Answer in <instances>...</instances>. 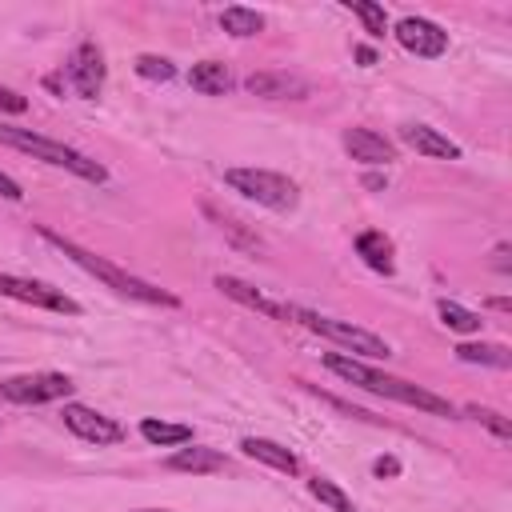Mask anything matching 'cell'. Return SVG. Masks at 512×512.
<instances>
[{"instance_id":"1","label":"cell","mask_w":512,"mask_h":512,"mask_svg":"<svg viewBox=\"0 0 512 512\" xmlns=\"http://www.w3.org/2000/svg\"><path fill=\"white\" fill-rule=\"evenodd\" d=\"M324 368L336 372V376H344L348 384L372 392V396L408 404V408L428 412V416H456V408H452L444 396H436V392H428V388H420V384H408V380H400V376H388V372H380V368H368V364H360V360H352V356L328 352V356H324Z\"/></svg>"},{"instance_id":"2","label":"cell","mask_w":512,"mask_h":512,"mask_svg":"<svg viewBox=\"0 0 512 512\" xmlns=\"http://www.w3.org/2000/svg\"><path fill=\"white\" fill-rule=\"evenodd\" d=\"M40 240H48L52 248H60L76 268H84L88 276H96L100 284H108L112 292H120V296H128V300H140V304H164V308H176V304H180L172 292H164V288H156V284H148V280H140V276L116 268L112 260H104V256H96V252H88V248H80L76 240L60 236V232H52V228H40Z\"/></svg>"},{"instance_id":"3","label":"cell","mask_w":512,"mask_h":512,"mask_svg":"<svg viewBox=\"0 0 512 512\" xmlns=\"http://www.w3.org/2000/svg\"><path fill=\"white\" fill-rule=\"evenodd\" d=\"M0 144H8V148H16V152H28L32 160H44V164H52V168H64V172H72V176H80V180H92V184H104V180H108L104 164H96L92 156H84V152L60 144V140H48V136L32 132V128L0 124Z\"/></svg>"},{"instance_id":"4","label":"cell","mask_w":512,"mask_h":512,"mask_svg":"<svg viewBox=\"0 0 512 512\" xmlns=\"http://www.w3.org/2000/svg\"><path fill=\"white\" fill-rule=\"evenodd\" d=\"M288 320H292V324H300V328H308V332H316V336H324V340H332V344H340V348H348V352H356V356H368V360L392 356L388 340H380V336H376V332H368V328H356L352 320L320 316V312L300 308V304H288Z\"/></svg>"},{"instance_id":"5","label":"cell","mask_w":512,"mask_h":512,"mask_svg":"<svg viewBox=\"0 0 512 512\" xmlns=\"http://www.w3.org/2000/svg\"><path fill=\"white\" fill-rule=\"evenodd\" d=\"M224 184L272 212H292L300 204V188L296 180H288L284 172H268V168H228Z\"/></svg>"},{"instance_id":"6","label":"cell","mask_w":512,"mask_h":512,"mask_svg":"<svg viewBox=\"0 0 512 512\" xmlns=\"http://www.w3.org/2000/svg\"><path fill=\"white\" fill-rule=\"evenodd\" d=\"M0 296H12V300L32 304V308H48V312L80 316V304H76L64 288H52V284H44V280H28V276H12V272H0Z\"/></svg>"},{"instance_id":"7","label":"cell","mask_w":512,"mask_h":512,"mask_svg":"<svg viewBox=\"0 0 512 512\" xmlns=\"http://www.w3.org/2000/svg\"><path fill=\"white\" fill-rule=\"evenodd\" d=\"M72 392V380L64 372H32V376H8L0 380V396L12 404H52Z\"/></svg>"},{"instance_id":"8","label":"cell","mask_w":512,"mask_h":512,"mask_svg":"<svg viewBox=\"0 0 512 512\" xmlns=\"http://www.w3.org/2000/svg\"><path fill=\"white\" fill-rule=\"evenodd\" d=\"M64 424H68V432H76L80 440H88V444H120L124 440V428L112 420V416H104V412H96V408H88V404H64Z\"/></svg>"},{"instance_id":"9","label":"cell","mask_w":512,"mask_h":512,"mask_svg":"<svg viewBox=\"0 0 512 512\" xmlns=\"http://www.w3.org/2000/svg\"><path fill=\"white\" fill-rule=\"evenodd\" d=\"M104 76H108V68H104L100 48H96L92 40L76 44V52L68 56V84L76 88V96L96 100V96H100V88H104Z\"/></svg>"},{"instance_id":"10","label":"cell","mask_w":512,"mask_h":512,"mask_svg":"<svg viewBox=\"0 0 512 512\" xmlns=\"http://www.w3.org/2000/svg\"><path fill=\"white\" fill-rule=\"evenodd\" d=\"M396 40H400V48H408L412 56H424V60H436L448 48V32L424 16H404L396 24Z\"/></svg>"},{"instance_id":"11","label":"cell","mask_w":512,"mask_h":512,"mask_svg":"<svg viewBox=\"0 0 512 512\" xmlns=\"http://www.w3.org/2000/svg\"><path fill=\"white\" fill-rule=\"evenodd\" d=\"M244 88L264 100H304L308 96V80H300L292 72H252L244 80Z\"/></svg>"},{"instance_id":"12","label":"cell","mask_w":512,"mask_h":512,"mask_svg":"<svg viewBox=\"0 0 512 512\" xmlns=\"http://www.w3.org/2000/svg\"><path fill=\"white\" fill-rule=\"evenodd\" d=\"M216 288H220L228 300H236V304H244V308H252V312H264V316H272V320H288V304H280V300L256 292V288H252L248 280H240V276H216Z\"/></svg>"},{"instance_id":"13","label":"cell","mask_w":512,"mask_h":512,"mask_svg":"<svg viewBox=\"0 0 512 512\" xmlns=\"http://www.w3.org/2000/svg\"><path fill=\"white\" fill-rule=\"evenodd\" d=\"M344 148H348V156L360 160V164H392V160H396V144L384 140V136L372 132V128H348V132H344Z\"/></svg>"},{"instance_id":"14","label":"cell","mask_w":512,"mask_h":512,"mask_svg":"<svg viewBox=\"0 0 512 512\" xmlns=\"http://www.w3.org/2000/svg\"><path fill=\"white\" fill-rule=\"evenodd\" d=\"M400 140L408 148H416L420 156H428V160H460V144H452L444 132L428 128V124H404L400 128Z\"/></svg>"},{"instance_id":"15","label":"cell","mask_w":512,"mask_h":512,"mask_svg":"<svg viewBox=\"0 0 512 512\" xmlns=\"http://www.w3.org/2000/svg\"><path fill=\"white\" fill-rule=\"evenodd\" d=\"M240 448H244V456L260 460V464H268V468H276V472H284V476H296V468H300V460H296L284 444H276V440L244 436V440H240Z\"/></svg>"},{"instance_id":"16","label":"cell","mask_w":512,"mask_h":512,"mask_svg":"<svg viewBox=\"0 0 512 512\" xmlns=\"http://www.w3.org/2000/svg\"><path fill=\"white\" fill-rule=\"evenodd\" d=\"M172 472H228V456L224 452H216V448H180V452H172L168 460H164Z\"/></svg>"},{"instance_id":"17","label":"cell","mask_w":512,"mask_h":512,"mask_svg":"<svg viewBox=\"0 0 512 512\" xmlns=\"http://www.w3.org/2000/svg\"><path fill=\"white\" fill-rule=\"evenodd\" d=\"M188 84L196 88V92H204V96H224V92H232V72H228V64H220V60H200V64H192L188 68Z\"/></svg>"},{"instance_id":"18","label":"cell","mask_w":512,"mask_h":512,"mask_svg":"<svg viewBox=\"0 0 512 512\" xmlns=\"http://www.w3.org/2000/svg\"><path fill=\"white\" fill-rule=\"evenodd\" d=\"M356 256L372 268V272H380V276H392V268H396V260H392V240L384 236V232H360L356 236Z\"/></svg>"},{"instance_id":"19","label":"cell","mask_w":512,"mask_h":512,"mask_svg":"<svg viewBox=\"0 0 512 512\" xmlns=\"http://www.w3.org/2000/svg\"><path fill=\"white\" fill-rule=\"evenodd\" d=\"M220 28H224L228 36L248 40V36H260V32H264V16H260L256 8L232 4V8H224V12H220Z\"/></svg>"},{"instance_id":"20","label":"cell","mask_w":512,"mask_h":512,"mask_svg":"<svg viewBox=\"0 0 512 512\" xmlns=\"http://www.w3.org/2000/svg\"><path fill=\"white\" fill-rule=\"evenodd\" d=\"M140 436L148 444H160V448H180V444H192V428L188 424H168V420H140Z\"/></svg>"},{"instance_id":"21","label":"cell","mask_w":512,"mask_h":512,"mask_svg":"<svg viewBox=\"0 0 512 512\" xmlns=\"http://www.w3.org/2000/svg\"><path fill=\"white\" fill-rule=\"evenodd\" d=\"M456 360L484 364V368H508L512 364V352L504 344H456Z\"/></svg>"},{"instance_id":"22","label":"cell","mask_w":512,"mask_h":512,"mask_svg":"<svg viewBox=\"0 0 512 512\" xmlns=\"http://www.w3.org/2000/svg\"><path fill=\"white\" fill-rule=\"evenodd\" d=\"M308 492H312L320 504H328L332 512H352V496H348L344 488H336L328 476H312V480H308Z\"/></svg>"},{"instance_id":"23","label":"cell","mask_w":512,"mask_h":512,"mask_svg":"<svg viewBox=\"0 0 512 512\" xmlns=\"http://www.w3.org/2000/svg\"><path fill=\"white\" fill-rule=\"evenodd\" d=\"M440 324L444 328H452V332H480V316L476 312H468V308H460V304H452V300H440Z\"/></svg>"},{"instance_id":"24","label":"cell","mask_w":512,"mask_h":512,"mask_svg":"<svg viewBox=\"0 0 512 512\" xmlns=\"http://www.w3.org/2000/svg\"><path fill=\"white\" fill-rule=\"evenodd\" d=\"M476 424H484L496 440H512V420L504 416V412H496V408H480V404H472V408H464Z\"/></svg>"},{"instance_id":"25","label":"cell","mask_w":512,"mask_h":512,"mask_svg":"<svg viewBox=\"0 0 512 512\" xmlns=\"http://www.w3.org/2000/svg\"><path fill=\"white\" fill-rule=\"evenodd\" d=\"M352 12L364 20V32H368V36H384V32H388V16H384L380 4H372V0H352Z\"/></svg>"},{"instance_id":"26","label":"cell","mask_w":512,"mask_h":512,"mask_svg":"<svg viewBox=\"0 0 512 512\" xmlns=\"http://www.w3.org/2000/svg\"><path fill=\"white\" fill-rule=\"evenodd\" d=\"M136 72L144 80H172L176 76L172 60H164V56H136Z\"/></svg>"},{"instance_id":"27","label":"cell","mask_w":512,"mask_h":512,"mask_svg":"<svg viewBox=\"0 0 512 512\" xmlns=\"http://www.w3.org/2000/svg\"><path fill=\"white\" fill-rule=\"evenodd\" d=\"M208 212H212V208H208ZM212 216H216V224H220V232H228V236H232L236 244H248V248H256V252L264 248V244H260V236H244V232H240V224H236L232 216H220V212H212Z\"/></svg>"},{"instance_id":"28","label":"cell","mask_w":512,"mask_h":512,"mask_svg":"<svg viewBox=\"0 0 512 512\" xmlns=\"http://www.w3.org/2000/svg\"><path fill=\"white\" fill-rule=\"evenodd\" d=\"M28 108V100L20 96V92H12V88H0V112H24Z\"/></svg>"},{"instance_id":"29","label":"cell","mask_w":512,"mask_h":512,"mask_svg":"<svg viewBox=\"0 0 512 512\" xmlns=\"http://www.w3.org/2000/svg\"><path fill=\"white\" fill-rule=\"evenodd\" d=\"M508 252H512L508 244H496V248H492V268H496V272H504V276L512 272V260H508Z\"/></svg>"},{"instance_id":"30","label":"cell","mask_w":512,"mask_h":512,"mask_svg":"<svg viewBox=\"0 0 512 512\" xmlns=\"http://www.w3.org/2000/svg\"><path fill=\"white\" fill-rule=\"evenodd\" d=\"M0 196H4V200H20V196H24V192H20V184H16L8 172H0Z\"/></svg>"},{"instance_id":"31","label":"cell","mask_w":512,"mask_h":512,"mask_svg":"<svg viewBox=\"0 0 512 512\" xmlns=\"http://www.w3.org/2000/svg\"><path fill=\"white\" fill-rule=\"evenodd\" d=\"M372 472H376V476H396V472H400V464H396L392 456H380V460L372 464Z\"/></svg>"},{"instance_id":"32","label":"cell","mask_w":512,"mask_h":512,"mask_svg":"<svg viewBox=\"0 0 512 512\" xmlns=\"http://www.w3.org/2000/svg\"><path fill=\"white\" fill-rule=\"evenodd\" d=\"M488 308H496V312H508V308H512V304H508V300H504V296H500V300H488Z\"/></svg>"},{"instance_id":"33","label":"cell","mask_w":512,"mask_h":512,"mask_svg":"<svg viewBox=\"0 0 512 512\" xmlns=\"http://www.w3.org/2000/svg\"><path fill=\"white\" fill-rule=\"evenodd\" d=\"M140 512H168V508H140Z\"/></svg>"}]
</instances>
